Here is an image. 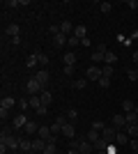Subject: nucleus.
<instances>
[{
	"mask_svg": "<svg viewBox=\"0 0 138 154\" xmlns=\"http://www.w3.org/2000/svg\"><path fill=\"white\" fill-rule=\"evenodd\" d=\"M127 136H133V138H138V122L136 124H127Z\"/></svg>",
	"mask_w": 138,
	"mask_h": 154,
	"instance_id": "nucleus-23",
	"label": "nucleus"
},
{
	"mask_svg": "<svg viewBox=\"0 0 138 154\" xmlns=\"http://www.w3.org/2000/svg\"><path fill=\"white\" fill-rule=\"evenodd\" d=\"M62 136L69 138V140H74V136H76V127H74V122H67L65 127H62Z\"/></svg>",
	"mask_w": 138,
	"mask_h": 154,
	"instance_id": "nucleus-9",
	"label": "nucleus"
},
{
	"mask_svg": "<svg viewBox=\"0 0 138 154\" xmlns=\"http://www.w3.org/2000/svg\"><path fill=\"white\" fill-rule=\"evenodd\" d=\"M129 140H131V138L127 136V131H118V136H115V143H118V145H129Z\"/></svg>",
	"mask_w": 138,
	"mask_h": 154,
	"instance_id": "nucleus-16",
	"label": "nucleus"
},
{
	"mask_svg": "<svg viewBox=\"0 0 138 154\" xmlns=\"http://www.w3.org/2000/svg\"><path fill=\"white\" fill-rule=\"evenodd\" d=\"M46 113H48V106H39V108H37V115L39 117H44Z\"/></svg>",
	"mask_w": 138,
	"mask_h": 154,
	"instance_id": "nucleus-41",
	"label": "nucleus"
},
{
	"mask_svg": "<svg viewBox=\"0 0 138 154\" xmlns=\"http://www.w3.org/2000/svg\"><path fill=\"white\" fill-rule=\"evenodd\" d=\"M101 74H104V76H108V78H113V64H106L104 69H101Z\"/></svg>",
	"mask_w": 138,
	"mask_h": 154,
	"instance_id": "nucleus-35",
	"label": "nucleus"
},
{
	"mask_svg": "<svg viewBox=\"0 0 138 154\" xmlns=\"http://www.w3.org/2000/svg\"><path fill=\"white\" fill-rule=\"evenodd\" d=\"M78 140H81V145H78V152H81V154H90L92 149H94V145H92V143H87L85 136H78Z\"/></svg>",
	"mask_w": 138,
	"mask_h": 154,
	"instance_id": "nucleus-6",
	"label": "nucleus"
},
{
	"mask_svg": "<svg viewBox=\"0 0 138 154\" xmlns=\"http://www.w3.org/2000/svg\"><path fill=\"white\" fill-rule=\"evenodd\" d=\"M106 44H97V48H94V53H92V62H104L106 58Z\"/></svg>",
	"mask_w": 138,
	"mask_h": 154,
	"instance_id": "nucleus-3",
	"label": "nucleus"
},
{
	"mask_svg": "<svg viewBox=\"0 0 138 154\" xmlns=\"http://www.w3.org/2000/svg\"><path fill=\"white\" fill-rule=\"evenodd\" d=\"M35 78L39 81V85H41V92H44V90H46V85H48V81H51V74H48L46 69H41V71H37V74H35Z\"/></svg>",
	"mask_w": 138,
	"mask_h": 154,
	"instance_id": "nucleus-5",
	"label": "nucleus"
},
{
	"mask_svg": "<svg viewBox=\"0 0 138 154\" xmlns=\"http://www.w3.org/2000/svg\"><path fill=\"white\" fill-rule=\"evenodd\" d=\"M74 28H76V26H74L72 21H62V23H60V32L67 35V37H72V35H74Z\"/></svg>",
	"mask_w": 138,
	"mask_h": 154,
	"instance_id": "nucleus-11",
	"label": "nucleus"
},
{
	"mask_svg": "<svg viewBox=\"0 0 138 154\" xmlns=\"http://www.w3.org/2000/svg\"><path fill=\"white\" fill-rule=\"evenodd\" d=\"M5 32H7V35H9V37L14 39V37H19V32H21V28L16 26V23H9V26L5 28Z\"/></svg>",
	"mask_w": 138,
	"mask_h": 154,
	"instance_id": "nucleus-18",
	"label": "nucleus"
},
{
	"mask_svg": "<svg viewBox=\"0 0 138 154\" xmlns=\"http://www.w3.org/2000/svg\"><path fill=\"white\" fill-rule=\"evenodd\" d=\"M69 154H81V152H78V149H69Z\"/></svg>",
	"mask_w": 138,
	"mask_h": 154,
	"instance_id": "nucleus-49",
	"label": "nucleus"
},
{
	"mask_svg": "<svg viewBox=\"0 0 138 154\" xmlns=\"http://www.w3.org/2000/svg\"><path fill=\"white\" fill-rule=\"evenodd\" d=\"M26 90H28V94L30 97H35V94H39V90H41V85H39V81L37 78H28V83H26Z\"/></svg>",
	"mask_w": 138,
	"mask_h": 154,
	"instance_id": "nucleus-2",
	"label": "nucleus"
},
{
	"mask_svg": "<svg viewBox=\"0 0 138 154\" xmlns=\"http://www.w3.org/2000/svg\"><path fill=\"white\" fill-rule=\"evenodd\" d=\"M129 147H131L133 154H138V138H131V140H129Z\"/></svg>",
	"mask_w": 138,
	"mask_h": 154,
	"instance_id": "nucleus-36",
	"label": "nucleus"
},
{
	"mask_svg": "<svg viewBox=\"0 0 138 154\" xmlns=\"http://www.w3.org/2000/svg\"><path fill=\"white\" fill-rule=\"evenodd\" d=\"M133 113H136V115H138V103H136V108H133Z\"/></svg>",
	"mask_w": 138,
	"mask_h": 154,
	"instance_id": "nucleus-51",
	"label": "nucleus"
},
{
	"mask_svg": "<svg viewBox=\"0 0 138 154\" xmlns=\"http://www.w3.org/2000/svg\"><path fill=\"white\" fill-rule=\"evenodd\" d=\"M23 131H26L28 136H35V134H37V131H39V124H37V122H32V120H30V122L26 124V129H23Z\"/></svg>",
	"mask_w": 138,
	"mask_h": 154,
	"instance_id": "nucleus-17",
	"label": "nucleus"
},
{
	"mask_svg": "<svg viewBox=\"0 0 138 154\" xmlns=\"http://www.w3.org/2000/svg\"><path fill=\"white\" fill-rule=\"evenodd\" d=\"M41 154H58V147H55V143H46V147Z\"/></svg>",
	"mask_w": 138,
	"mask_h": 154,
	"instance_id": "nucleus-25",
	"label": "nucleus"
},
{
	"mask_svg": "<svg viewBox=\"0 0 138 154\" xmlns=\"http://www.w3.org/2000/svg\"><path fill=\"white\" fill-rule=\"evenodd\" d=\"M26 154H37V152H35V149H30V152H26Z\"/></svg>",
	"mask_w": 138,
	"mask_h": 154,
	"instance_id": "nucleus-52",
	"label": "nucleus"
},
{
	"mask_svg": "<svg viewBox=\"0 0 138 154\" xmlns=\"http://www.w3.org/2000/svg\"><path fill=\"white\" fill-rule=\"evenodd\" d=\"M5 7H21V0H7Z\"/></svg>",
	"mask_w": 138,
	"mask_h": 154,
	"instance_id": "nucleus-40",
	"label": "nucleus"
},
{
	"mask_svg": "<svg viewBox=\"0 0 138 154\" xmlns=\"http://www.w3.org/2000/svg\"><path fill=\"white\" fill-rule=\"evenodd\" d=\"M19 106H21V110H26L28 106H30V99H21V101H19Z\"/></svg>",
	"mask_w": 138,
	"mask_h": 154,
	"instance_id": "nucleus-43",
	"label": "nucleus"
},
{
	"mask_svg": "<svg viewBox=\"0 0 138 154\" xmlns=\"http://www.w3.org/2000/svg\"><path fill=\"white\" fill-rule=\"evenodd\" d=\"M127 5L131 7V9H136V7H138V0H129V2H127Z\"/></svg>",
	"mask_w": 138,
	"mask_h": 154,
	"instance_id": "nucleus-46",
	"label": "nucleus"
},
{
	"mask_svg": "<svg viewBox=\"0 0 138 154\" xmlns=\"http://www.w3.org/2000/svg\"><path fill=\"white\" fill-rule=\"evenodd\" d=\"M48 32H51L53 37H55V35H60V26H48Z\"/></svg>",
	"mask_w": 138,
	"mask_h": 154,
	"instance_id": "nucleus-42",
	"label": "nucleus"
},
{
	"mask_svg": "<svg viewBox=\"0 0 138 154\" xmlns=\"http://www.w3.org/2000/svg\"><path fill=\"white\" fill-rule=\"evenodd\" d=\"M37 62H39L41 64V69H44V67H46V64H48V55H46V53H37Z\"/></svg>",
	"mask_w": 138,
	"mask_h": 154,
	"instance_id": "nucleus-26",
	"label": "nucleus"
},
{
	"mask_svg": "<svg viewBox=\"0 0 138 154\" xmlns=\"http://www.w3.org/2000/svg\"><path fill=\"white\" fill-rule=\"evenodd\" d=\"M133 62H136V64H138V51H136V53H133Z\"/></svg>",
	"mask_w": 138,
	"mask_h": 154,
	"instance_id": "nucleus-48",
	"label": "nucleus"
},
{
	"mask_svg": "<svg viewBox=\"0 0 138 154\" xmlns=\"http://www.w3.org/2000/svg\"><path fill=\"white\" fill-rule=\"evenodd\" d=\"M26 64H28V67H30V69H32L35 64H39V62H37V53H32V55H28V60H26Z\"/></svg>",
	"mask_w": 138,
	"mask_h": 154,
	"instance_id": "nucleus-30",
	"label": "nucleus"
},
{
	"mask_svg": "<svg viewBox=\"0 0 138 154\" xmlns=\"http://www.w3.org/2000/svg\"><path fill=\"white\" fill-rule=\"evenodd\" d=\"M39 106H41V99H39V94L30 97V108H35V110H37V108H39Z\"/></svg>",
	"mask_w": 138,
	"mask_h": 154,
	"instance_id": "nucleus-27",
	"label": "nucleus"
},
{
	"mask_svg": "<svg viewBox=\"0 0 138 154\" xmlns=\"http://www.w3.org/2000/svg\"><path fill=\"white\" fill-rule=\"evenodd\" d=\"M74 35H76L78 39H85L87 37V28L85 26H76V28H74Z\"/></svg>",
	"mask_w": 138,
	"mask_h": 154,
	"instance_id": "nucleus-21",
	"label": "nucleus"
},
{
	"mask_svg": "<svg viewBox=\"0 0 138 154\" xmlns=\"http://www.w3.org/2000/svg\"><path fill=\"white\" fill-rule=\"evenodd\" d=\"M74 69L76 67H65V76H74Z\"/></svg>",
	"mask_w": 138,
	"mask_h": 154,
	"instance_id": "nucleus-44",
	"label": "nucleus"
},
{
	"mask_svg": "<svg viewBox=\"0 0 138 154\" xmlns=\"http://www.w3.org/2000/svg\"><path fill=\"white\" fill-rule=\"evenodd\" d=\"M136 71H138V67H136Z\"/></svg>",
	"mask_w": 138,
	"mask_h": 154,
	"instance_id": "nucleus-53",
	"label": "nucleus"
},
{
	"mask_svg": "<svg viewBox=\"0 0 138 154\" xmlns=\"http://www.w3.org/2000/svg\"><path fill=\"white\" fill-rule=\"evenodd\" d=\"M101 76H104V74H101V69H99L97 64L87 67V71H85V78H87V81H99Z\"/></svg>",
	"mask_w": 138,
	"mask_h": 154,
	"instance_id": "nucleus-4",
	"label": "nucleus"
},
{
	"mask_svg": "<svg viewBox=\"0 0 138 154\" xmlns=\"http://www.w3.org/2000/svg\"><path fill=\"white\" fill-rule=\"evenodd\" d=\"M67 117H69V122H74V120L78 117V110H76V108H69V110H67Z\"/></svg>",
	"mask_w": 138,
	"mask_h": 154,
	"instance_id": "nucleus-33",
	"label": "nucleus"
},
{
	"mask_svg": "<svg viewBox=\"0 0 138 154\" xmlns=\"http://www.w3.org/2000/svg\"><path fill=\"white\" fill-rule=\"evenodd\" d=\"M39 99H41V106H48V103L53 101V94H51L48 90H44V92L39 94Z\"/></svg>",
	"mask_w": 138,
	"mask_h": 154,
	"instance_id": "nucleus-22",
	"label": "nucleus"
},
{
	"mask_svg": "<svg viewBox=\"0 0 138 154\" xmlns=\"http://www.w3.org/2000/svg\"><path fill=\"white\" fill-rule=\"evenodd\" d=\"M118 136V129L113 127V124H106L104 131H101V138H106V140H111V138H115Z\"/></svg>",
	"mask_w": 138,
	"mask_h": 154,
	"instance_id": "nucleus-10",
	"label": "nucleus"
},
{
	"mask_svg": "<svg viewBox=\"0 0 138 154\" xmlns=\"http://www.w3.org/2000/svg\"><path fill=\"white\" fill-rule=\"evenodd\" d=\"M67 35H62V32H60V35H55V37H53V46H55V48H62V46H67Z\"/></svg>",
	"mask_w": 138,
	"mask_h": 154,
	"instance_id": "nucleus-13",
	"label": "nucleus"
},
{
	"mask_svg": "<svg viewBox=\"0 0 138 154\" xmlns=\"http://www.w3.org/2000/svg\"><path fill=\"white\" fill-rule=\"evenodd\" d=\"M111 124L118 129V131H124V129H127V120H124V115H115Z\"/></svg>",
	"mask_w": 138,
	"mask_h": 154,
	"instance_id": "nucleus-12",
	"label": "nucleus"
},
{
	"mask_svg": "<svg viewBox=\"0 0 138 154\" xmlns=\"http://www.w3.org/2000/svg\"><path fill=\"white\" fill-rule=\"evenodd\" d=\"M78 44H81V39L76 37V35H72V37L67 39V46H78Z\"/></svg>",
	"mask_w": 138,
	"mask_h": 154,
	"instance_id": "nucleus-34",
	"label": "nucleus"
},
{
	"mask_svg": "<svg viewBox=\"0 0 138 154\" xmlns=\"http://www.w3.org/2000/svg\"><path fill=\"white\" fill-rule=\"evenodd\" d=\"M28 122H30V120L26 117V113H21L19 117H14V120H12V127H14V129H26Z\"/></svg>",
	"mask_w": 138,
	"mask_h": 154,
	"instance_id": "nucleus-8",
	"label": "nucleus"
},
{
	"mask_svg": "<svg viewBox=\"0 0 138 154\" xmlns=\"http://www.w3.org/2000/svg\"><path fill=\"white\" fill-rule=\"evenodd\" d=\"M14 103H16V101H14L12 97H5V99L0 101V108H7V110H9V108H12V106H14Z\"/></svg>",
	"mask_w": 138,
	"mask_h": 154,
	"instance_id": "nucleus-24",
	"label": "nucleus"
},
{
	"mask_svg": "<svg viewBox=\"0 0 138 154\" xmlns=\"http://www.w3.org/2000/svg\"><path fill=\"white\" fill-rule=\"evenodd\" d=\"M106 64H113V62H118V58H115V53L113 51H106V58H104Z\"/></svg>",
	"mask_w": 138,
	"mask_h": 154,
	"instance_id": "nucleus-28",
	"label": "nucleus"
},
{
	"mask_svg": "<svg viewBox=\"0 0 138 154\" xmlns=\"http://www.w3.org/2000/svg\"><path fill=\"white\" fill-rule=\"evenodd\" d=\"M97 154H106V149H97Z\"/></svg>",
	"mask_w": 138,
	"mask_h": 154,
	"instance_id": "nucleus-50",
	"label": "nucleus"
},
{
	"mask_svg": "<svg viewBox=\"0 0 138 154\" xmlns=\"http://www.w3.org/2000/svg\"><path fill=\"white\" fill-rule=\"evenodd\" d=\"M30 149H32V138H26V136H23V138H21V152L26 154V152H30Z\"/></svg>",
	"mask_w": 138,
	"mask_h": 154,
	"instance_id": "nucleus-19",
	"label": "nucleus"
},
{
	"mask_svg": "<svg viewBox=\"0 0 138 154\" xmlns=\"http://www.w3.org/2000/svg\"><path fill=\"white\" fill-rule=\"evenodd\" d=\"M133 108H136V103H133L131 99H124V101H122V110H124V115H127V113H133Z\"/></svg>",
	"mask_w": 138,
	"mask_h": 154,
	"instance_id": "nucleus-20",
	"label": "nucleus"
},
{
	"mask_svg": "<svg viewBox=\"0 0 138 154\" xmlns=\"http://www.w3.org/2000/svg\"><path fill=\"white\" fill-rule=\"evenodd\" d=\"M62 62H65V67H76V53H65L62 55Z\"/></svg>",
	"mask_w": 138,
	"mask_h": 154,
	"instance_id": "nucleus-14",
	"label": "nucleus"
},
{
	"mask_svg": "<svg viewBox=\"0 0 138 154\" xmlns=\"http://www.w3.org/2000/svg\"><path fill=\"white\" fill-rule=\"evenodd\" d=\"M104 127H106V124L99 122V120H94V122H92V129H94V131H104Z\"/></svg>",
	"mask_w": 138,
	"mask_h": 154,
	"instance_id": "nucleus-38",
	"label": "nucleus"
},
{
	"mask_svg": "<svg viewBox=\"0 0 138 154\" xmlns=\"http://www.w3.org/2000/svg\"><path fill=\"white\" fill-rule=\"evenodd\" d=\"M124 120H127V124H136L138 122V115H136V113H127Z\"/></svg>",
	"mask_w": 138,
	"mask_h": 154,
	"instance_id": "nucleus-31",
	"label": "nucleus"
},
{
	"mask_svg": "<svg viewBox=\"0 0 138 154\" xmlns=\"http://www.w3.org/2000/svg\"><path fill=\"white\" fill-rule=\"evenodd\" d=\"M127 76H129V81H138V71L136 69H127Z\"/></svg>",
	"mask_w": 138,
	"mask_h": 154,
	"instance_id": "nucleus-39",
	"label": "nucleus"
},
{
	"mask_svg": "<svg viewBox=\"0 0 138 154\" xmlns=\"http://www.w3.org/2000/svg\"><path fill=\"white\" fill-rule=\"evenodd\" d=\"M0 143H2V145H7V147H9V152L21 149V138H16V136H0Z\"/></svg>",
	"mask_w": 138,
	"mask_h": 154,
	"instance_id": "nucleus-1",
	"label": "nucleus"
},
{
	"mask_svg": "<svg viewBox=\"0 0 138 154\" xmlns=\"http://www.w3.org/2000/svg\"><path fill=\"white\" fill-rule=\"evenodd\" d=\"M92 42H90V37H85V39H81V46H90Z\"/></svg>",
	"mask_w": 138,
	"mask_h": 154,
	"instance_id": "nucleus-47",
	"label": "nucleus"
},
{
	"mask_svg": "<svg viewBox=\"0 0 138 154\" xmlns=\"http://www.w3.org/2000/svg\"><path fill=\"white\" fill-rule=\"evenodd\" d=\"M97 83H99V88H104V90H106V88L111 85V78H108V76H101V78L97 81Z\"/></svg>",
	"mask_w": 138,
	"mask_h": 154,
	"instance_id": "nucleus-32",
	"label": "nucleus"
},
{
	"mask_svg": "<svg viewBox=\"0 0 138 154\" xmlns=\"http://www.w3.org/2000/svg\"><path fill=\"white\" fill-rule=\"evenodd\" d=\"M85 138H87V143H92V145L97 147L99 140H101V131H94V129H90V131L85 134Z\"/></svg>",
	"mask_w": 138,
	"mask_h": 154,
	"instance_id": "nucleus-7",
	"label": "nucleus"
},
{
	"mask_svg": "<svg viewBox=\"0 0 138 154\" xmlns=\"http://www.w3.org/2000/svg\"><path fill=\"white\" fill-rule=\"evenodd\" d=\"M99 9H101L104 14H108V12L113 9V5H111V2H101V5H99Z\"/></svg>",
	"mask_w": 138,
	"mask_h": 154,
	"instance_id": "nucleus-37",
	"label": "nucleus"
},
{
	"mask_svg": "<svg viewBox=\"0 0 138 154\" xmlns=\"http://www.w3.org/2000/svg\"><path fill=\"white\" fill-rule=\"evenodd\" d=\"M0 117H2V120H7V117H9V110H7V108H0Z\"/></svg>",
	"mask_w": 138,
	"mask_h": 154,
	"instance_id": "nucleus-45",
	"label": "nucleus"
},
{
	"mask_svg": "<svg viewBox=\"0 0 138 154\" xmlns=\"http://www.w3.org/2000/svg\"><path fill=\"white\" fill-rule=\"evenodd\" d=\"M44 147H46V140H41V138H32V149H35L37 154L44 152Z\"/></svg>",
	"mask_w": 138,
	"mask_h": 154,
	"instance_id": "nucleus-15",
	"label": "nucleus"
},
{
	"mask_svg": "<svg viewBox=\"0 0 138 154\" xmlns=\"http://www.w3.org/2000/svg\"><path fill=\"white\" fill-rule=\"evenodd\" d=\"M85 85H87V78H76V81H74V88H76V90H83Z\"/></svg>",
	"mask_w": 138,
	"mask_h": 154,
	"instance_id": "nucleus-29",
	"label": "nucleus"
}]
</instances>
